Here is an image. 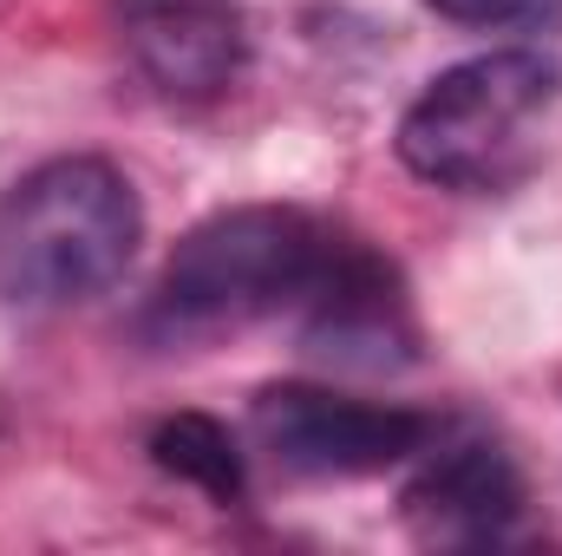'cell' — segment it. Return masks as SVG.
Returning a JSON list of instances; mask_svg holds the SVG:
<instances>
[{
    "label": "cell",
    "mask_w": 562,
    "mask_h": 556,
    "mask_svg": "<svg viewBox=\"0 0 562 556\" xmlns=\"http://www.w3.org/2000/svg\"><path fill=\"white\" fill-rule=\"evenodd\" d=\"M451 26L484 33H562V0H425Z\"/></svg>",
    "instance_id": "9c48e42d"
},
{
    "label": "cell",
    "mask_w": 562,
    "mask_h": 556,
    "mask_svg": "<svg viewBox=\"0 0 562 556\" xmlns=\"http://www.w3.org/2000/svg\"><path fill=\"white\" fill-rule=\"evenodd\" d=\"M288 327H294V347L334 374H406L419 360V314L406 281L353 230Z\"/></svg>",
    "instance_id": "5b68a950"
},
{
    "label": "cell",
    "mask_w": 562,
    "mask_h": 556,
    "mask_svg": "<svg viewBox=\"0 0 562 556\" xmlns=\"http://www.w3.org/2000/svg\"><path fill=\"white\" fill-rule=\"evenodd\" d=\"M144 203L105 157H46L0 197V301L20 314H59L132 269Z\"/></svg>",
    "instance_id": "7a4b0ae2"
},
{
    "label": "cell",
    "mask_w": 562,
    "mask_h": 556,
    "mask_svg": "<svg viewBox=\"0 0 562 556\" xmlns=\"http://www.w3.org/2000/svg\"><path fill=\"white\" fill-rule=\"evenodd\" d=\"M249 438L301 485H347L413 465L438 438V419L393 400H360L314 380H276L249 400Z\"/></svg>",
    "instance_id": "277c9868"
},
{
    "label": "cell",
    "mask_w": 562,
    "mask_h": 556,
    "mask_svg": "<svg viewBox=\"0 0 562 556\" xmlns=\"http://www.w3.org/2000/svg\"><path fill=\"white\" fill-rule=\"evenodd\" d=\"M524 471L497 438L438 432L400 491V524L419 551H497L524 531Z\"/></svg>",
    "instance_id": "8992f818"
},
{
    "label": "cell",
    "mask_w": 562,
    "mask_h": 556,
    "mask_svg": "<svg viewBox=\"0 0 562 556\" xmlns=\"http://www.w3.org/2000/svg\"><path fill=\"white\" fill-rule=\"evenodd\" d=\"M150 465L170 471L177 485H196L216 504H243L249 498V458L236 445V432L210 413H170L150 425Z\"/></svg>",
    "instance_id": "ba28073f"
},
{
    "label": "cell",
    "mask_w": 562,
    "mask_h": 556,
    "mask_svg": "<svg viewBox=\"0 0 562 556\" xmlns=\"http://www.w3.org/2000/svg\"><path fill=\"white\" fill-rule=\"evenodd\" d=\"M340 243L347 230L301 203L216 210L170 249L138 308V334L150 347H210L262 321H294Z\"/></svg>",
    "instance_id": "6da1fadb"
},
{
    "label": "cell",
    "mask_w": 562,
    "mask_h": 556,
    "mask_svg": "<svg viewBox=\"0 0 562 556\" xmlns=\"http://www.w3.org/2000/svg\"><path fill=\"white\" fill-rule=\"evenodd\" d=\"M562 105V59L543 46H497L438 73L400 119V164L464 197H497L530 177Z\"/></svg>",
    "instance_id": "3957f363"
},
{
    "label": "cell",
    "mask_w": 562,
    "mask_h": 556,
    "mask_svg": "<svg viewBox=\"0 0 562 556\" xmlns=\"http://www.w3.org/2000/svg\"><path fill=\"white\" fill-rule=\"evenodd\" d=\"M125 59L157 99L210 105L249 73V7L243 0H112Z\"/></svg>",
    "instance_id": "52a82bcc"
}]
</instances>
